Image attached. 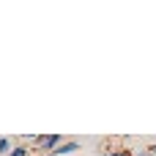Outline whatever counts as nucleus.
I'll return each instance as SVG.
<instances>
[{
	"mask_svg": "<svg viewBox=\"0 0 156 156\" xmlns=\"http://www.w3.org/2000/svg\"><path fill=\"white\" fill-rule=\"evenodd\" d=\"M8 156H30V151H27V145H25V143H16V145H14V151H11Z\"/></svg>",
	"mask_w": 156,
	"mask_h": 156,
	"instance_id": "nucleus-4",
	"label": "nucleus"
},
{
	"mask_svg": "<svg viewBox=\"0 0 156 156\" xmlns=\"http://www.w3.org/2000/svg\"><path fill=\"white\" fill-rule=\"evenodd\" d=\"M14 145H16V143H14L11 137H0V156H8L14 151Z\"/></svg>",
	"mask_w": 156,
	"mask_h": 156,
	"instance_id": "nucleus-3",
	"label": "nucleus"
},
{
	"mask_svg": "<svg viewBox=\"0 0 156 156\" xmlns=\"http://www.w3.org/2000/svg\"><path fill=\"white\" fill-rule=\"evenodd\" d=\"M137 156H151V154H148V151H140V154H137Z\"/></svg>",
	"mask_w": 156,
	"mask_h": 156,
	"instance_id": "nucleus-6",
	"label": "nucleus"
},
{
	"mask_svg": "<svg viewBox=\"0 0 156 156\" xmlns=\"http://www.w3.org/2000/svg\"><path fill=\"white\" fill-rule=\"evenodd\" d=\"M60 143H66L63 134H36V137H33V145H36L44 156H52V151H55Z\"/></svg>",
	"mask_w": 156,
	"mask_h": 156,
	"instance_id": "nucleus-1",
	"label": "nucleus"
},
{
	"mask_svg": "<svg viewBox=\"0 0 156 156\" xmlns=\"http://www.w3.org/2000/svg\"><path fill=\"white\" fill-rule=\"evenodd\" d=\"M104 156H110V154H104Z\"/></svg>",
	"mask_w": 156,
	"mask_h": 156,
	"instance_id": "nucleus-7",
	"label": "nucleus"
},
{
	"mask_svg": "<svg viewBox=\"0 0 156 156\" xmlns=\"http://www.w3.org/2000/svg\"><path fill=\"white\" fill-rule=\"evenodd\" d=\"M110 156H132V151L129 148H115V151H107Z\"/></svg>",
	"mask_w": 156,
	"mask_h": 156,
	"instance_id": "nucleus-5",
	"label": "nucleus"
},
{
	"mask_svg": "<svg viewBox=\"0 0 156 156\" xmlns=\"http://www.w3.org/2000/svg\"><path fill=\"white\" fill-rule=\"evenodd\" d=\"M77 151H80V140H66L52 151V156H69V154H77Z\"/></svg>",
	"mask_w": 156,
	"mask_h": 156,
	"instance_id": "nucleus-2",
	"label": "nucleus"
}]
</instances>
